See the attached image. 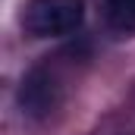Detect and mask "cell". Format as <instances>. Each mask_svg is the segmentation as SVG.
I'll use <instances>...</instances> for the list:
<instances>
[{
	"mask_svg": "<svg viewBox=\"0 0 135 135\" xmlns=\"http://www.w3.org/2000/svg\"><path fill=\"white\" fill-rule=\"evenodd\" d=\"M85 22V0H25L19 13L22 32L32 38H66Z\"/></svg>",
	"mask_w": 135,
	"mask_h": 135,
	"instance_id": "obj_2",
	"label": "cell"
},
{
	"mask_svg": "<svg viewBox=\"0 0 135 135\" xmlns=\"http://www.w3.org/2000/svg\"><path fill=\"white\" fill-rule=\"evenodd\" d=\"M104 22L119 35L135 32V0H101Z\"/></svg>",
	"mask_w": 135,
	"mask_h": 135,
	"instance_id": "obj_3",
	"label": "cell"
},
{
	"mask_svg": "<svg viewBox=\"0 0 135 135\" xmlns=\"http://www.w3.org/2000/svg\"><path fill=\"white\" fill-rule=\"evenodd\" d=\"M75 60H79L75 50H60L54 57H44V63H38L22 79V88H19L22 113L47 116L50 110H57L63 104V98H66V91H69Z\"/></svg>",
	"mask_w": 135,
	"mask_h": 135,
	"instance_id": "obj_1",
	"label": "cell"
}]
</instances>
